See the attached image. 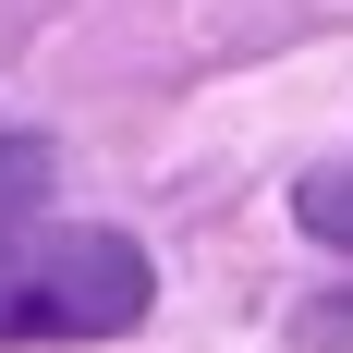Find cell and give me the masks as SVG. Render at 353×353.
Masks as SVG:
<instances>
[{"label": "cell", "instance_id": "6da1fadb", "mask_svg": "<svg viewBox=\"0 0 353 353\" xmlns=\"http://www.w3.org/2000/svg\"><path fill=\"white\" fill-rule=\"evenodd\" d=\"M146 292V256L98 219H0V341H122Z\"/></svg>", "mask_w": 353, "mask_h": 353}, {"label": "cell", "instance_id": "3957f363", "mask_svg": "<svg viewBox=\"0 0 353 353\" xmlns=\"http://www.w3.org/2000/svg\"><path fill=\"white\" fill-rule=\"evenodd\" d=\"M25 195H49V146H37V134H0V208H25Z\"/></svg>", "mask_w": 353, "mask_h": 353}, {"label": "cell", "instance_id": "7a4b0ae2", "mask_svg": "<svg viewBox=\"0 0 353 353\" xmlns=\"http://www.w3.org/2000/svg\"><path fill=\"white\" fill-rule=\"evenodd\" d=\"M292 219H305L317 244H341V256H353V159H329V171L292 183Z\"/></svg>", "mask_w": 353, "mask_h": 353}]
</instances>
